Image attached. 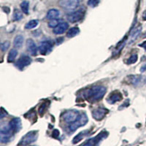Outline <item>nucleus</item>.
<instances>
[{
  "instance_id": "f257e3e1",
  "label": "nucleus",
  "mask_w": 146,
  "mask_h": 146,
  "mask_svg": "<svg viewBox=\"0 0 146 146\" xmlns=\"http://www.w3.org/2000/svg\"><path fill=\"white\" fill-rule=\"evenodd\" d=\"M107 89L102 86H94L91 88H86L83 91L82 95L83 98L90 102H94L103 98L106 93Z\"/></svg>"
},
{
  "instance_id": "f03ea898",
  "label": "nucleus",
  "mask_w": 146,
  "mask_h": 146,
  "mask_svg": "<svg viewBox=\"0 0 146 146\" xmlns=\"http://www.w3.org/2000/svg\"><path fill=\"white\" fill-rule=\"evenodd\" d=\"M88 119L87 115L85 113H80V117L78 118V120H76L72 123H69V125L67 126V130H68L69 132H73V131L78 129L79 127L85 126L88 123Z\"/></svg>"
},
{
  "instance_id": "7ed1b4c3",
  "label": "nucleus",
  "mask_w": 146,
  "mask_h": 146,
  "mask_svg": "<svg viewBox=\"0 0 146 146\" xmlns=\"http://www.w3.org/2000/svg\"><path fill=\"white\" fill-rule=\"evenodd\" d=\"M38 137V131H31L28 132L25 136L21 139V142L18 145H30L35 142Z\"/></svg>"
},
{
  "instance_id": "20e7f679",
  "label": "nucleus",
  "mask_w": 146,
  "mask_h": 146,
  "mask_svg": "<svg viewBox=\"0 0 146 146\" xmlns=\"http://www.w3.org/2000/svg\"><path fill=\"white\" fill-rule=\"evenodd\" d=\"M127 82L134 86H139L146 83V76L139 75H131L127 77Z\"/></svg>"
},
{
  "instance_id": "39448f33",
  "label": "nucleus",
  "mask_w": 146,
  "mask_h": 146,
  "mask_svg": "<svg viewBox=\"0 0 146 146\" xmlns=\"http://www.w3.org/2000/svg\"><path fill=\"white\" fill-rule=\"evenodd\" d=\"M80 113H79L78 110H68V111L65 112L63 114L62 118L66 123H70L78 120V118L80 117Z\"/></svg>"
},
{
  "instance_id": "423d86ee",
  "label": "nucleus",
  "mask_w": 146,
  "mask_h": 146,
  "mask_svg": "<svg viewBox=\"0 0 146 146\" xmlns=\"http://www.w3.org/2000/svg\"><path fill=\"white\" fill-rule=\"evenodd\" d=\"M60 7L66 10H74L79 6V0H60Z\"/></svg>"
},
{
  "instance_id": "0eeeda50",
  "label": "nucleus",
  "mask_w": 146,
  "mask_h": 146,
  "mask_svg": "<svg viewBox=\"0 0 146 146\" xmlns=\"http://www.w3.org/2000/svg\"><path fill=\"white\" fill-rule=\"evenodd\" d=\"M85 15V10L83 9H79L76 11L72 12L67 15V20L71 23H76L82 20Z\"/></svg>"
},
{
  "instance_id": "6e6552de",
  "label": "nucleus",
  "mask_w": 146,
  "mask_h": 146,
  "mask_svg": "<svg viewBox=\"0 0 146 146\" xmlns=\"http://www.w3.org/2000/svg\"><path fill=\"white\" fill-rule=\"evenodd\" d=\"M108 113V110L105 108H97L92 111V116L96 121H102Z\"/></svg>"
},
{
  "instance_id": "1a4fd4ad",
  "label": "nucleus",
  "mask_w": 146,
  "mask_h": 146,
  "mask_svg": "<svg viewBox=\"0 0 146 146\" xmlns=\"http://www.w3.org/2000/svg\"><path fill=\"white\" fill-rule=\"evenodd\" d=\"M53 48V43L50 41H43L39 44L38 50L42 55H47Z\"/></svg>"
},
{
  "instance_id": "9d476101",
  "label": "nucleus",
  "mask_w": 146,
  "mask_h": 146,
  "mask_svg": "<svg viewBox=\"0 0 146 146\" xmlns=\"http://www.w3.org/2000/svg\"><path fill=\"white\" fill-rule=\"evenodd\" d=\"M32 63V58H30L28 56H26V55H23L20 58H18V61L15 63V65L18 67V69L20 70H23L25 67H27V66Z\"/></svg>"
},
{
  "instance_id": "9b49d317",
  "label": "nucleus",
  "mask_w": 146,
  "mask_h": 146,
  "mask_svg": "<svg viewBox=\"0 0 146 146\" xmlns=\"http://www.w3.org/2000/svg\"><path fill=\"white\" fill-rule=\"evenodd\" d=\"M108 136V133L106 131H102L100 134H99L97 136H96L95 137L91 138V139H88V141H86V143H83V145H96L98 144L102 139L105 138Z\"/></svg>"
},
{
  "instance_id": "f8f14e48",
  "label": "nucleus",
  "mask_w": 146,
  "mask_h": 146,
  "mask_svg": "<svg viewBox=\"0 0 146 146\" xmlns=\"http://www.w3.org/2000/svg\"><path fill=\"white\" fill-rule=\"evenodd\" d=\"M123 100V95L119 91H114L108 96L107 101L109 104H115L117 102Z\"/></svg>"
},
{
  "instance_id": "ddd939ff",
  "label": "nucleus",
  "mask_w": 146,
  "mask_h": 146,
  "mask_svg": "<svg viewBox=\"0 0 146 146\" xmlns=\"http://www.w3.org/2000/svg\"><path fill=\"white\" fill-rule=\"evenodd\" d=\"M9 125L13 132H18L21 129V121L19 118H13L10 120Z\"/></svg>"
},
{
  "instance_id": "4468645a",
  "label": "nucleus",
  "mask_w": 146,
  "mask_h": 146,
  "mask_svg": "<svg viewBox=\"0 0 146 146\" xmlns=\"http://www.w3.org/2000/svg\"><path fill=\"white\" fill-rule=\"evenodd\" d=\"M26 45H27V49L29 53H30V54H32V56H36L37 53V46L33 40L28 39L26 42Z\"/></svg>"
},
{
  "instance_id": "2eb2a0df",
  "label": "nucleus",
  "mask_w": 146,
  "mask_h": 146,
  "mask_svg": "<svg viewBox=\"0 0 146 146\" xmlns=\"http://www.w3.org/2000/svg\"><path fill=\"white\" fill-rule=\"evenodd\" d=\"M69 25L66 22H61L56 27L53 28V32L56 35H62L68 29Z\"/></svg>"
},
{
  "instance_id": "dca6fc26",
  "label": "nucleus",
  "mask_w": 146,
  "mask_h": 146,
  "mask_svg": "<svg viewBox=\"0 0 146 146\" xmlns=\"http://www.w3.org/2000/svg\"><path fill=\"white\" fill-rule=\"evenodd\" d=\"M60 15V12L59 10H56V9H50L48 11L46 15V18L48 19H50V20H52V19H56L59 17Z\"/></svg>"
},
{
  "instance_id": "f3484780",
  "label": "nucleus",
  "mask_w": 146,
  "mask_h": 146,
  "mask_svg": "<svg viewBox=\"0 0 146 146\" xmlns=\"http://www.w3.org/2000/svg\"><path fill=\"white\" fill-rule=\"evenodd\" d=\"M88 132H89V131H88V130H85V131H81V132L79 133V134H78L75 137L73 138V144H77V143H78L80 141H81L82 139H84L85 137H86L87 135H88Z\"/></svg>"
},
{
  "instance_id": "a211bd4d",
  "label": "nucleus",
  "mask_w": 146,
  "mask_h": 146,
  "mask_svg": "<svg viewBox=\"0 0 146 146\" xmlns=\"http://www.w3.org/2000/svg\"><path fill=\"white\" fill-rule=\"evenodd\" d=\"M141 27H138L137 28H135V29L132 30L130 34V39H129V44L132 43L133 42L135 41L137 36H139V35L140 34V32H141Z\"/></svg>"
},
{
  "instance_id": "6ab92c4d",
  "label": "nucleus",
  "mask_w": 146,
  "mask_h": 146,
  "mask_svg": "<svg viewBox=\"0 0 146 146\" xmlns=\"http://www.w3.org/2000/svg\"><path fill=\"white\" fill-rule=\"evenodd\" d=\"M79 33H80V29L78 27H72L66 32V36L68 38H72L74 36H77Z\"/></svg>"
},
{
  "instance_id": "aec40b11",
  "label": "nucleus",
  "mask_w": 146,
  "mask_h": 146,
  "mask_svg": "<svg viewBox=\"0 0 146 146\" xmlns=\"http://www.w3.org/2000/svg\"><path fill=\"white\" fill-rule=\"evenodd\" d=\"M23 43V36L21 35H17L14 39L13 45L14 47L18 48H20Z\"/></svg>"
},
{
  "instance_id": "412c9836",
  "label": "nucleus",
  "mask_w": 146,
  "mask_h": 146,
  "mask_svg": "<svg viewBox=\"0 0 146 146\" xmlns=\"http://www.w3.org/2000/svg\"><path fill=\"white\" fill-rule=\"evenodd\" d=\"M17 55H18V50L15 48H13L10 50L7 56V62H14V60L16 58Z\"/></svg>"
},
{
  "instance_id": "4be33fe9",
  "label": "nucleus",
  "mask_w": 146,
  "mask_h": 146,
  "mask_svg": "<svg viewBox=\"0 0 146 146\" xmlns=\"http://www.w3.org/2000/svg\"><path fill=\"white\" fill-rule=\"evenodd\" d=\"M23 18V14L18 9H15L13 11V19L15 21H18L21 20Z\"/></svg>"
},
{
  "instance_id": "5701e85b",
  "label": "nucleus",
  "mask_w": 146,
  "mask_h": 146,
  "mask_svg": "<svg viewBox=\"0 0 146 146\" xmlns=\"http://www.w3.org/2000/svg\"><path fill=\"white\" fill-rule=\"evenodd\" d=\"M21 8L22 12L24 14H29V3L28 1H23L21 3Z\"/></svg>"
},
{
  "instance_id": "b1692460",
  "label": "nucleus",
  "mask_w": 146,
  "mask_h": 146,
  "mask_svg": "<svg viewBox=\"0 0 146 146\" xmlns=\"http://www.w3.org/2000/svg\"><path fill=\"white\" fill-rule=\"evenodd\" d=\"M37 25H38V21L32 20L29 21L27 23H26L25 28L27 29H32L35 28Z\"/></svg>"
},
{
  "instance_id": "393cba45",
  "label": "nucleus",
  "mask_w": 146,
  "mask_h": 146,
  "mask_svg": "<svg viewBox=\"0 0 146 146\" xmlns=\"http://www.w3.org/2000/svg\"><path fill=\"white\" fill-rule=\"evenodd\" d=\"M137 54H136V53L131 54V56L128 58L127 61H126V64H135L137 62Z\"/></svg>"
},
{
  "instance_id": "a878e982",
  "label": "nucleus",
  "mask_w": 146,
  "mask_h": 146,
  "mask_svg": "<svg viewBox=\"0 0 146 146\" xmlns=\"http://www.w3.org/2000/svg\"><path fill=\"white\" fill-rule=\"evenodd\" d=\"M60 23H61V21L58 20V18H56V19H52V20H50V21H49V23H48V27L53 29L55 28V27H56Z\"/></svg>"
},
{
  "instance_id": "bb28decb",
  "label": "nucleus",
  "mask_w": 146,
  "mask_h": 146,
  "mask_svg": "<svg viewBox=\"0 0 146 146\" xmlns=\"http://www.w3.org/2000/svg\"><path fill=\"white\" fill-rule=\"evenodd\" d=\"M100 2V0H88L87 4H88V6H90V7H95L99 5Z\"/></svg>"
},
{
  "instance_id": "cd10ccee",
  "label": "nucleus",
  "mask_w": 146,
  "mask_h": 146,
  "mask_svg": "<svg viewBox=\"0 0 146 146\" xmlns=\"http://www.w3.org/2000/svg\"><path fill=\"white\" fill-rule=\"evenodd\" d=\"M9 47H10V42L5 41L1 44V50L2 51H6L9 48Z\"/></svg>"
},
{
  "instance_id": "c85d7f7f",
  "label": "nucleus",
  "mask_w": 146,
  "mask_h": 146,
  "mask_svg": "<svg viewBox=\"0 0 146 146\" xmlns=\"http://www.w3.org/2000/svg\"><path fill=\"white\" fill-rule=\"evenodd\" d=\"M46 107H47L46 103H43V104H42L41 106L40 107V108H39V113H40V115H43Z\"/></svg>"
},
{
  "instance_id": "c756f323",
  "label": "nucleus",
  "mask_w": 146,
  "mask_h": 146,
  "mask_svg": "<svg viewBox=\"0 0 146 146\" xmlns=\"http://www.w3.org/2000/svg\"><path fill=\"white\" fill-rule=\"evenodd\" d=\"M60 132L58 129H54L53 130V133H52V137L54 138H58L59 137Z\"/></svg>"
},
{
  "instance_id": "7c9ffc66",
  "label": "nucleus",
  "mask_w": 146,
  "mask_h": 146,
  "mask_svg": "<svg viewBox=\"0 0 146 146\" xmlns=\"http://www.w3.org/2000/svg\"><path fill=\"white\" fill-rule=\"evenodd\" d=\"M1 110H2V111H1V118L2 119L3 118L6 117V115H7V112L5 111V110H4L3 108H1Z\"/></svg>"
},
{
  "instance_id": "2f4dec72",
  "label": "nucleus",
  "mask_w": 146,
  "mask_h": 146,
  "mask_svg": "<svg viewBox=\"0 0 146 146\" xmlns=\"http://www.w3.org/2000/svg\"><path fill=\"white\" fill-rule=\"evenodd\" d=\"M129 100H127V101L125 102L124 104H123V105H122V106H121V108H119V109H121V108H124V107H127L128 105H129Z\"/></svg>"
},
{
  "instance_id": "473e14b6",
  "label": "nucleus",
  "mask_w": 146,
  "mask_h": 146,
  "mask_svg": "<svg viewBox=\"0 0 146 146\" xmlns=\"http://www.w3.org/2000/svg\"><path fill=\"white\" fill-rule=\"evenodd\" d=\"M139 46L142 47V48H145V50H146V41H144L143 42V43L139 44Z\"/></svg>"
},
{
  "instance_id": "72a5a7b5",
  "label": "nucleus",
  "mask_w": 146,
  "mask_h": 146,
  "mask_svg": "<svg viewBox=\"0 0 146 146\" xmlns=\"http://www.w3.org/2000/svg\"><path fill=\"white\" fill-rule=\"evenodd\" d=\"M146 70V64H144L143 66L141 67V69H140V71L142 72H145Z\"/></svg>"
},
{
  "instance_id": "f704fd0d",
  "label": "nucleus",
  "mask_w": 146,
  "mask_h": 146,
  "mask_svg": "<svg viewBox=\"0 0 146 146\" xmlns=\"http://www.w3.org/2000/svg\"><path fill=\"white\" fill-rule=\"evenodd\" d=\"M143 19L144 21H146V10H145L143 14Z\"/></svg>"
}]
</instances>
